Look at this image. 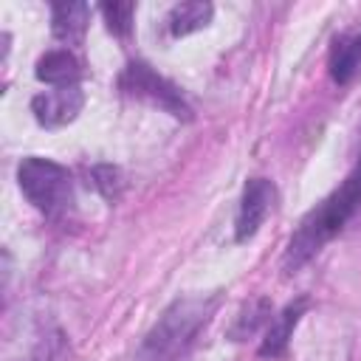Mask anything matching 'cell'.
I'll return each instance as SVG.
<instances>
[{"instance_id": "7", "label": "cell", "mask_w": 361, "mask_h": 361, "mask_svg": "<svg viewBox=\"0 0 361 361\" xmlns=\"http://www.w3.org/2000/svg\"><path fill=\"white\" fill-rule=\"evenodd\" d=\"M307 305H310V302H307L305 296H299L296 302H288V305L268 322L265 338H262V344H259V355H262V358H282V355L288 353V344H290V338H293V330H296L299 319L305 316Z\"/></svg>"}, {"instance_id": "13", "label": "cell", "mask_w": 361, "mask_h": 361, "mask_svg": "<svg viewBox=\"0 0 361 361\" xmlns=\"http://www.w3.org/2000/svg\"><path fill=\"white\" fill-rule=\"evenodd\" d=\"M87 183L107 200H116L124 189V178H121V169L113 166V164H96L87 169Z\"/></svg>"}, {"instance_id": "6", "label": "cell", "mask_w": 361, "mask_h": 361, "mask_svg": "<svg viewBox=\"0 0 361 361\" xmlns=\"http://www.w3.org/2000/svg\"><path fill=\"white\" fill-rule=\"evenodd\" d=\"M85 107V90L79 85H68V87H51L42 90L31 99V113L37 118L39 127L56 130L71 124Z\"/></svg>"}, {"instance_id": "3", "label": "cell", "mask_w": 361, "mask_h": 361, "mask_svg": "<svg viewBox=\"0 0 361 361\" xmlns=\"http://www.w3.org/2000/svg\"><path fill=\"white\" fill-rule=\"evenodd\" d=\"M17 186L25 200L45 217H59L73 203V178L71 172L42 155H28L17 164Z\"/></svg>"}, {"instance_id": "9", "label": "cell", "mask_w": 361, "mask_h": 361, "mask_svg": "<svg viewBox=\"0 0 361 361\" xmlns=\"http://www.w3.org/2000/svg\"><path fill=\"white\" fill-rule=\"evenodd\" d=\"M34 73H37L39 82H45L51 87H68V85H79V79H82V62L68 48H51V51H45L37 59Z\"/></svg>"}, {"instance_id": "2", "label": "cell", "mask_w": 361, "mask_h": 361, "mask_svg": "<svg viewBox=\"0 0 361 361\" xmlns=\"http://www.w3.org/2000/svg\"><path fill=\"white\" fill-rule=\"evenodd\" d=\"M220 293H189L175 299L144 336L135 361H189L200 330L212 322Z\"/></svg>"}, {"instance_id": "14", "label": "cell", "mask_w": 361, "mask_h": 361, "mask_svg": "<svg viewBox=\"0 0 361 361\" xmlns=\"http://www.w3.org/2000/svg\"><path fill=\"white\" fill-rule=\"evenodd\" d=\"M104 23H107V31H113L116 37H130L133 31V17H135V3H104L99 6Z\"/></svg>"}, {"instance_id": "5", "label": "cell", "mask_w": 361, "mask_h": 361, "mask_svg": "<svg viewBox=\"0 0 361 361\" xmlns=\"http://www.w3.org/2000/svg\"><path fill=\"white\" fill-rule=\"evenodd\" d=\"M276 206V186L268 178H248L240 195L237 217H234V240L248 243L265 223V217Z\"/></svg>"}, {"instance_id": "4", "label": "cell", "mask_w": 361, "mask_h": 361, "mask_svg": "<svg viewBox=\"0 0 361 361\" xmlns=\"http://www.w3.org/2000/svg\"><path fill=\"white\" fill-rule=\"evenodd\" d=\"M118 90L135 102H144L169 113L172 118H183V121L192 118V107L180 93V87L166 76H161L158 71H152L147 62H130L118 73Z\"/></svg>"}, {"instance_id": "12", "label": "cell", "mask_w": 361, "mask_h": 361, "mask_svg": "<svg viewBox=\"0 0 361 361\" xmlns=\"http://www.w3.org/2000/svg\"><path fill=\"white\" fill-rule=\"evenodd\" d=\"M265 322H271V305H268V299H254V302H248L243 310H240V316H237V322H234V327H231V336L240 341V338H248V336H254L257 333V327H262Z\"/></svg>"}, {"instance_id": "10", "label": "cell", "mask_w": 361, "mask_h": 361, "mask_svg": "<svg viewBox=\"0 0 361 361\" xmlns=\"http://www.w3.org/2000/svg\"><path fill=\"white\" fill-rule=\"evenodd\" d=\"M214 17V6L206 3V0H183V3H175L169 11H166V34L172 39H180V37H189L200 28H206Z\"/></svg>"}, {"instance_id": "8", "label": "cell", "mask_w": 361, "mask_h": 361, "mask_svg": "<svg viewBox=\"0 0 361 361\" xmlns=\"http://www.w3.org/2000/svg\"><path fill=\"white\" fill-rule=\"evenodd\" d=\"M327 73L336 85L361 79V31H344L333 39L327 54Z\"/></svg>"}, {"instance_id": "11", "label": "cell", "mask_w": 361, "mask_h": 361, "mask_svg": "<svg viewBox=\"0 0 361 361\" xmlns=\"http://www.w3.org/2000/svg\"><path fill=\"white\" fill-rule=\"evenodd\" d=\"M90 23L87 3H54L51 6V31L62 42H82Z\"/></svg>"}, {"instance_id": "1", "label": "cell", "mask_w": 361, "mask_h": 361, "mask_svg": "<svg viewBox=\"0 0 361 361\" xmlns=\"http://www.w3.org/2000/svg\"><path fill=\"white\" fill-rule=\"evenodd\" d=\"M358 209H361V155H358L355 166L347 172V178L299 220V226L290 234L285 254H282L285 274H293L305 262H310L353 220V214Z\"/></svg>"}]
</instances>
